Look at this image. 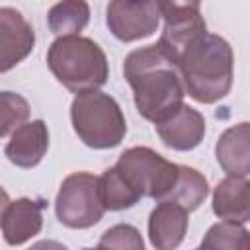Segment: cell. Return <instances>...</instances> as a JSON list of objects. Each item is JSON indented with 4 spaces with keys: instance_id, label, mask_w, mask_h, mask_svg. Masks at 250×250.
I'll return each mask as SVG.
<instances>
[{
    "instance_id": "cell-14",
    "label": "cell",
    "mask_w": 250,
    "mask_h": 250,
    "mask_svg": "<svg viewBox=\"0 0 250 250\" xmlns=\"http://www.w3.org/2000/svg\"><path fill=\"white\" fill-rule=\"evenodd\" d=\"M215 158L223 172L234 178L250 174V123L242 121L225 129L215 145Z\"/></svg>"
},
{
    "instance_id": "cell-9",
    "label": "cell",
    "mask_w": 250,
    "mask_h": 250,
    "mask_svg": "<svg viewBox=\"0 0 250 250\" xmlns=\"http://www.w3.org/2000/svg\"><path fill=\"white\" fill-rule=\"evenodd\" d=\"M35 45V31L21 12L0 8V70L8 72L21 62Z\"/></svg>"
},
{
    "instance_id": "cell-13",
    "label": "cell",
    "mask_w": 250,
    "mask_h": 250,
    "mask_svg": "<svg viewBox=\"0 0 250 250\" xmlns=\"http://www.w3.org/2000/svg\"><path fill=\"white\" fill-rule=\"evenodd\" d=\"M49 148V129L43 119H33L18 127L4 146L8 160L20 168L37 166Z\"/></svg>"
},
{
    "instance_id": "cell-15",
    "label": "cell",
    "mask_w": 250,
    "mask_h": 250,
    "mask_svg": "<svg viewBox=\"0 0 250 250\" xmlns=\"http://www.w3.org/2000/svg\"><path fill=\"white\" fill-rule=\"evenodd\" d=\"M213 213L230 223L250 221V180L229 176L213 191Z\"/></svg>"
},
{
    "instance_id": "cell-19",
    "label": "cell",
    "mask_w": 250,
    "mask_h": 250,
    "mask_svg": "<svg viewBox=\"0 0 250 250\" xmlns=\"http://www.w3.org/2000/svg\"><path fill=\"white\" fill-rule=\"evenodd\" d=\"M250 246V232L230 221H221L209 227L205 232L199 250H248Z\"/></svg>"
},
{
    "instance_id": "cell-20",
    "label": "cell",
    "mask_w": 250,
    "mask_h": 250,
    "mask_svg": "<svg viewBox=\"0 0 250 250\" xmlns=\"http://www.w3.org/2000/svg\"><path fill=\"white\" fill-rule=\"evenodd\" d=\"M0 117H2L0 135L2 137L12 135L18 127L27 123V117H29L27 100L14 92H2L0 94Z\"/></svg>"
},
{
    "instance_id": "cell-23",
    "label": "cell",
    "mask_w": 250,
    "mask_h": 250,
    "mask_svg": "<svg viewBox=\"0 0 250 250\" xmlns=\"http://www.w3.org/2000/svg\"><path fill=\"white\" fill-rule=\"evenodd\" d=\"M82 250H105V248H102V246H96V248H82Z\"/></svg>"
},
{
    "instance_id": "cell-16",
    "label": "cell",
    "mask_w": 250,
    "mask_h": 250,
    "mask_svg": "<svg viewBox=\"0 0 250 250\" xmlns=\"http://www.w3.org/2000/svg\"><path fill=\"white\" fill-rule=\"evenodd\" d=\"M98 188L105 211L129 209L143 197L117 166H111L102 176H98Z\"/></svg>"
},
{
    "instance_id": "cell-1",
    "label": "cell",
    "mask_w": 250,
    "mask_h": 250,
    "mask_svg": "<svg viewBox=\"0 0 250 250\" xmlns=\"http://www.w3.org/2000/svg\"><path fill=\"white\" fill-rule=\"evenodd\" d=\"M123 76L133 90L137 111L154 125L184 105V82L176 61L158 45L131 51L123 61Z\"/></svg>"
},
{
    "instance_id": "cell-5",
    "label": "cell",
    "mask_w": 250,
    "mask_h": 250,
    "mask_svg": "<svg viewBox=\"0 0 250 250\" xmlns=\"http://www.w3.org/2000/svg\"><path fill=\"white\" fill-rule=\"evenodd\" d=\"M115 166L143 197L158 201H166L170 197L180 178V164L166 160L148 146H131L123 150Z\"/></svg>"
},
{
    "instance_id": "cell-4",
    "label": "cell",
    "mask_w": 250,
    "mask_h": 250,
    "mask_svg": "<svg viewBox=\"0 0 250 250\" xmlns=\"http://www.w3.org/2000/svg\"><path fill=\"white\" fill-rule=\"evenodd\" d=\"M70 121L78 139L96 150L117 146L127 133L125 115L119 104L100 90L78 94L72 100Z\"/></svg>"
},
{
    "instance_id": "cell-7",
    "label": "cell",
    "mask_w": 250,
    "mask_h": 250,
    "mask_svg": "<svg viewBox=\"0 0 250 250\" xmlns=\"http://www.w3.org/2000/svg\"><path fill=\"white\" fill-rule=\"evenodd\" d=\"M164 29L158 45L176 61L201 37L207 35V23L201 16L199 2H160Z\"/></svg>"
},
{
    "instance_id": "cell-3",
    "label": "cell",
    "mask_w": 250,
    "mask_h": 250,
    "mask_svg": "<svg viewBox=\"0 0 250 250\" xmlns=\"http://www.w3.org/2000/svg\"><path fill=\"white\" fill-rule=\"evenodd\" d=\"M47 66L70 92H96L107 82L109 64L104 49L90 37H57L47 51Z\"/></svg>"
},
{
    "instance_id": "cell-24",
    "label": "cell",
    "mask_w": 250,
    "mask_h": 250,
    "mask_svg": "<svg viewBox=\"0 0 250 250\" xmlns=\"http://www.w3.org/2000/svg\"><path fill=\"white\" fill-rule=\"evenodd\" d=\"M248 250H250V246H248Z\"/></svg>"
},
{
    "instance_id": "cell-17",
    "label": "cell",
    "mask_w": 250,
    "mask_h": 250,
    "mask_svg": "<svg viewBox=\"0 0 250 250\" xmlns=\"http://www.w3.org/2000/svg\"><path fill=\"white\" fill-rule=\"evenodd\" d=\"M90 21V6L82 0H66L55 4L47 14L49 29L59 37L80 35Z\"/></svg>"
},
{
    "instance_id": "cell-21",
    "label": "cell",
    "mask_w": 250,
    "mask_h": 250,
    "mask_svg": "<svg viewBox=\"0 0 250 250\" xmlns=\"http://www.w3.org/2000/svg\"><path fill=\"white\" fill-rule=\"evenodd\" d=\"M98 246L105 250H145V240L139 229L127 223H119V225L109 227L102 234Z\"/></svg>"
},
{
    "instance_id": "cell-25",
    "label": "cell",
    "mask_w": 250,
    "mask_h": 250,
    "mask_svg": "<svg viewBox=\"0 0 250 250\" xmlns=\"http://www.w3.org/2000/svg\"><path fill=\"white\" fill-rule=\"evenodd\" d=\"M195 250H199V248H195Z\"/></svg>"
},
{
    "instance_id": "cell-22",
    "label": "cell",
    "mask_w": 250,
    "mask_h": 250,
    "mask_svg": "<svg viewBox=\"0 0 250 250\" xmlns=\"http://www.w3.org/2000/svg\"><path fill=\"white\" fill-rule=\"evenodd\" d=\"M27 250H68V248L57 240H39V242L31 244Z\"/></svg>"
},
{
    "instance_id": "cell-11",
    "label": "cell",
    "mask_w": 250,
    "mask_h": 250,
    "mask_svg": "<svg viewBox=\"0 0 250 250\" xmlns=\"http://www.w3.org/2000/svg\"><path fill=\"white\" fill-rule=\"evenodd\" d=\"M160 141L174 150H191L195 148L205 137V119L203 115L184 104L178 111L170 117L154 125Z\"/></svg>"
},
{
    "instance_id": "cell-12",
    "label": "cell",
    "mask_w": 250,
    "mask_h": 250,
    "mask_svg": "<svg viewBox=\"0 0 250 250\" xmlns=\"http://www.w3.org/2000/svg\"><path fill=\"white\" fill-rule=\"evenodd\" d=\"M189 211L172 201H160L148 217V238L156 250H176L188 232Z\"/></svg>"
},
{
    "instance_id": "cell-10",
    "label": "cell",
    "mask_w": 250,
    "mask_h": 250,
    "mask_svg": "<svg viewBox=\"0 0 250 250\" xmlns=\"http://www.w3.org/2000/svg\"><path fill=\"white\" fill-rule=\"evenodd\" d=\"M43 199L20 197L14 201H4L2 205V234L12 246H20L41 232L43 227Z\"/></svg>"
},
{
    "instance_id": "cell-8",
    "label": "cell",
    "mask_w": 250,
    "mask_h": 250,
    "mask_svg": "<svg viewBox=\"0 0 250 250\" xmlns=\"http://www.w3.org/2000/svg\"><path fill=\"white\" fill-rule=\"evenodd\" d=\"M160 2H127L113 0L105 8V23L111 35L123 43L139 41L152 35L160 23Z\"/></svg>"
},
{
    "instance_id": "cell-18",
    "label": "cell",
    "mask_w": 250,
    "mask_h": 250,
    "mask_svg": "<svg viewBox=\"0 0 250 250\" xmlns=\"http://www.w3.org/2000/svg\"><path fill=\"white\" fill-rule=\"evenodd\" d=\"M207 193H209V184L205 176L191 166L180 164V178L166 201L178 203L186 211H195L205 201Z\"/></svg>"
},
{
    "instance_id": "cell-6",
    "label": "cell",
    "mask_w": 250,
    "mask_h": 250,
    "mask_svg": "<svg viewBox=\"0 0 250 250\" xmlns=\"http://www.w3.org/2000/svg\"><path fill=\"white\" fill-rule=\"evenodd\" d=\"M57 219L68 229H90L105 213L100 199L98 176L90 172H74L66 176L55 199Z\"/></svg>"
},
{
    "instance_id": "cell-2",
    "label": "cell",
    "mask_w": 250,
    "mask_h": 250,
    "mask_svg": "<svg viewBox=\"0 0 250 250\" xmlns=\"http://www.w3.org/2000/svg\"><path fill=\"white\" fill-rule=\"evenodd\" d=\"M186 94L199 104L223 100L232 86L234 55L227 39L207 33L193 43L178 61Z\"/></svg>"
}]
</instances>
